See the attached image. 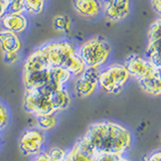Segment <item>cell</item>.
I'll use <instances>...</instances> for the list:
<instances>
[{
    "label": "cell",
    "instance_id": "obj_1",
    "mask_svg": "<svg viewBox=\"0 0 161 161\" xmlns=\"http://www.w3.org/2000/svg\"><path fill=\"white\" fill-rule=\"evenodd\" d=\"M83 137L97 153L124 155L133 143L131 131L112 121H100L90 125Z\"/></svg>",
    "mask_w": 161,
    "mask_h": 161
},
{
    "label": "cell",
    "instance_id": "obj_2",
    "mask_svg": "<svg viewBox=\"0 0 161 161\" xmlns=\"http://www.w3.org/2000/svg\"><path fill=\"white\" fill-rule=\"evenodd\" d=\"M47 53L52 67L67 69L73 77L78 75L85 69V65L79 58L74 45L65 40H58L42 45Z\"/></svg>",
    "mask_w": 161,
    "mask_h": 161
},
{
    "label": "cell",
    "instance_id": "obj_3",
    "mask_svg": "<svg viewBox=\"0 0 161 161\" xmlns=\"http://www.w3.org/2000/svg\"><path fill=\"white\" fill-rule=\"evenodd\" d=\"M78 55L85 68L100 69L110 58L112 45L102 36L91 37L80 45Z\"/></svg>",
    "mask_w": 161,
    "mask_h": 161
},
{
    "label": "cell",
    "instance_id": "obj_4",
    "mask_svg": "<svg viewBox=\"0 0 161 161\" xmlns=\"http://www.w3.org/2000/svg\"><path fill=\"white\" fill-rule=\"evenodd\" d=\"M130 75L124 64H112L100 69L98 87L106 94L118 95L128 83Z\"/></svg>",
    "mask_w": 161,
    "mask_h": 161
},
{
    "label": "cell",
    "instance_id": "obj_5",
    "mask_svg": "<svg viewBox=\"0 0 161 161\" xmlns=\"http://www.w3.org/2000/svg\"><path fill=\"white\" fill-rule=\"evenodd\" d=\"M23 108L27 113L38 114H57L50 96L40 90H24Z\"/></svg>",
    "mask_w": 161,
    "mask_h": 161
},
{
    "label": "cell",
    "instance_id": "obj_6",
    "mask_svg": "<svg viewBox=\"0 0 161 161\" xmlns=\"http://www.w3.org/2000/svg\"><path fill=\"white\" fill-rule=\"evenodd\" d=\"M45 144H47L45 133L37 128L25 130L19 139L20 152L26 157H33L42 153L44 151Z\"/></svg>",
    "mask_w": 161,
    "mask_h": 161
},
{
    "label": "cell",
    "instance_id": "obj_7",
    "mask_svg": "<svg viewBox=\"0 0 161 161\" xmlns=\"http://www.w3.org/2000/svg\"><path fill=\"white\" fill-rule=\"evenodd\" d=\"M98 69H88L80 73L78 77H75L74 84V92L75 95L79 98H89L93 96L96 91L99 89L98 87V78H99Z\"/></svg>",
    "mask_w": 161,
    "mask_h": 161
},
{
    "label": "cell",
    "instance_id": "obj_8",
    "mask_svg": "<svg viewBox=\"0 0 161 161\" xmlns=\"http://www.w3.org/2000/svg\"><path fill=\"white\" fill-rule=\"evenodd\" d=\"M160 26L161 19L157 18L149 25L147 31V47H146V59L152 64L155 68L161 69L160 58Z\"/></svg>",
    "mask_w": 161,
    "mask_h": 161
},
{
    "label": "cell",
    "instance_id": "obj_9",
    "mask_svg": "<svg viewBox=\"0 0 161 161\" xmlns=\"http://www.w3.org/2000/svg\"><path fill=\"white\" fill-rule=\"evenodd\" d=\"M124 65L130 78H134L137 82L160 70V69L155 68L148 59L135 53L129 54L126 58Z\"/></svg>",
    "mask_w": 161,
    "mask_h": 161
},
{
    "label": "cell",
    "instance_id": "obj_10",
    "mask_svg": "<svg viewBox=\"0 0 161 161\" xmlns=\"http://www.w3.org/2000/svg\"><path fill=\"white\" fill-rule=\"evenodd\" d=\"M50 64L47 53L42 47L33 50L28 57L25 58L22 64V73H37L50 69Z\"/></svg>",
    "mask_w": 161,
    "mask_h": 161
},
{
    "label": "cell",
    "instance_id": "obj_11",
    "mask_svg": "<svg viewBox=\"0 0 161 161\" xmlns=\"http://www.w3.org/2000/svg\"><path fill=\"white\" fill-rule=\"evenodd\" d=\"M97 152L83 136L67 151L69 161H95Z\"/></svg>",
    "mask_w": 161,
    "mask_h": 161
},
{
    "label": "cell",
    "instance_id": "obj_12",
    "mask_svg": "<svg viewBox=\"0 0 161 161\" xmlns=\"http://www.w3.org/2000/svg\"><path fill=\"white\" fill-rule=\"evenodd\" d=\"M105 17L109 21L117 22L127 18L131 11L130 0H114L107 6L103 7Z\"/></svg>",
    "mask_w": 161,
    "mask_h": 161
},
{
    "label": "cell",
    "instance_id": "obj_13",
    "mask_svg": "<svg viewBox=\"0 0 161 161\" xmlns=\"http://www.w3.org/2000/svg\"><path fill=\"white\" fill-rule=\"evenodd\" d=\"M72 4L75 11L86 18H96L103 11L101 0H72Z\"/></svg>",
    "mask_w": 161,
    "mask_h": 161
},
{
    "label": "cell",
    "instance_id": "obj_14",
    "mask_svg": "<svg viewBox=\"0 0 161 161\" xmlns=\"http://www.w3.org/2000/svg\"><path fill=\"white\" fill-rule=\"evenodd\" d=\"M5 30L16 34L22 33L28 26V20L23 13H5L0 19Z\"/></svg>",
    "mask_w": 161,
    "mask_h": 161
},
{
    "label": "cell",
    "instance_id": "obj_15",
    "mask_svg": "<svg viewBox=\"0 0 161 161\" xmlns=\"http://www.w3.org/2000/svg\"><path fill=\"white\" fill-rule=\"evenodd\" d=\"M21 48L22 42L18 34L5 29L0 31V49H1L2 53H19Z\"/></svg>",
    "mask_w": 161,
    "mask_h": 161
},
{
    "label": "cell",
    "instance_id": "obj_16",
    "mask_svg": "<svg viewBox=\"0 0 161 161\" xmlns=\"http://www.w3.org/2000/svg\"><path fill=\"white\" fill-rule=\"evenodd\" d=\"M140 89L145 94L152 97H158L161 94V73L160 70L138 80Z\"/></svg>",
    "mask_w": 161,
    "mask_h": 161
},
{
    "label": "cell",
    "instance_id": "obj_17",
    "mask_svg": "<svg viewBox=\"0 0 161 161\" xmlns=\"http://www.w3.org/2000/svg\"><path fill=\"white\" fill-rule=\"evenodd\" d=\"M49 96L55 112L67 110L72 104V96L65 88L53 91Z\"/></svg>",
    "mask_w": 161,
    "mask_h": 161
},
{
    "label": "cell",
    "instance_id": "obj_18",
    "mask_svg": "<svg viewBox=\"0 0 161 161\" xmlns=\"http://www.w3.org/2000/svg\"><path fill=\"white\" fill-rule=\"evenodd\" d=\"M34 117L36 128L44 133L53 130L58 125V117L55 114H38Z\"/></svg>",
    "mask_w": 161,
    "mask_h": 161
},
{
    "label": "cell",
    "instance_id": "obj_19",
    "mask_svg": "<svg viewBox=\"0 0 161 161\" xmlns=\"http://www.w3.org/2000/svg\"><path fill=\"white\" fill-rule=\"evenodd\" d=\"M49 75H50L49 82L53 83L54 85L58 86V87H65V85H67L73 78V75H70L67 69L58 68V67L50 68Z\"/></svg>",
    "mask_w": 161,
    "mask_h": 161
},
{
    "label": "cell",
    "instance_id": "obj_20",
    "mask_svg": "<svg viewBox=\"0 0 161 161\" xmlns=\"http://www.w3.org/2000/svg\"><path fill=\"white\" fill-rule=\"evenodd\" d=\"M53 26L54 30H57L58 32L69 33L70 31V29H72L73 22L72 19L68 15L58 14L55 15L53 19Z\"/></svg>",
    "mask_w": 161,
    "mask_h": 161
},
{
    "label": "cell",
    "instance_id": "obj_21",
    "mask_svg": "<svg viewBox=\"0 0 161 161\" xmlns=\"http://www.w3.org/2000/svg\"><path fill=\"white\" fill-rule=\"evenodd\" d=\"M47 0H24V11L25 13L37 15L42 13L44 9Z\"/></svg>",
    "mask_w": 161,
    "mask_h": 161
},
{
    "label": "cell",
    "instance_id": "obj_22",
    "mask_svg": "<svg viewBox=\"0 0 161 161\" xmlns=\"http://www.w3.org/2000/svg\"><path fill=\"white\" fill-rule=\"evenodd\" d=\"M50 161H63L67 155V150L60 147H52L48 150H45Z\"/></svg>",
    "mask_w": 161,
    "mask_h": 161
},
{
    "label": "cell",
    "instance_id": "obj_23",
    "mask_svg": "<svg viewBox=\"0 0 161 161\" xmlns=\"http://www.w3.org/2000/svg\"><path fill=\"white\" fill-rule=\"evenodd\" d=\"M8 13H25L24 11V0H9ZM6 12V13H7Z\"/></svg>",
    "mask_w": 161,
    "mask_h": 161
},
{
    "label": "cell",
    "instance_id": "obj_24",
    "mask_svg": "<svg viewBox=\"0 0 161 161\" xmlns=\"http://www.w3.org/2000/svg\"><path fill=\"white\" fill-rule=\"evenodd\" d=\"M124 155L116 153H97L95 161H120Z\"/></svg>",
    "mask_w": 161,
    "mask_h": 161
},
{
    "label": "cell",
    "instance_id": "obj_25",
    "mask_svg": "<svg viewBox=\"0 0 161 161\" xmlns=\"http://www.w3.org/2000/svg\"><path fill=\"white\" fill-rule=\"evenodd\" d=\"M9 123V113L5 106L0 102V131H2Z\"/></svg>",
    "mask_w": 161,
    "mask_h": 161
},
{
    "label": "cell",
    "instance_id": "obj_26",
    "mask_svg": "<svg viewBox=\"0 0 161 161\" xmlns=\"http://www.w3.org/2000/svg\"><path fill=\"white\" fill-rule=\"evenodd\" d=\"M2 57H3L4 63L8 65L16 64L20 58L19 53H2Z\"/></svg>",
    "mask_w": 161,
    "mask_h": 161
},
{
    "label": "cell",
    "instance_id": "obj_27",
    "mask_svg": "<svg viewBox=\"0 0 161 161\" xmlns=\"http://www.w3.org/2000/svg\"><path fill=\"white\" fill-rule=\"evenodd\" d=\"M143 161H161V152L160 150H155L150 154L143 157Z\"/></svg>",
    "mask_w": 161,
    "mask_h": 161
},
{
    "label": "cell",
    "instance_id": "obj_28",
    "mask_svg": "<svg viewBox=\"0 0 161 161\" xmlns=\"http://www.w3.org/2000/svg\"><path fill=\"white\" fill-rule=\"evenodd\" d=\"M31 161H50L49 158H48V156H47V151H42V153H39L37 155H35L32 157Z\"/></svg>",
    "mask_w": 161,
    "mask_h": 161
},
{
    "label": "cell",
    "instance_id": "obj_29",
    "mask_svg": "<svg viewBox=\"0 0 161 161\" xmlns=\"http://www.w3.org/2000/svg\"><path fill=\"white\" fill-rule=\"evenodd\" d=\"M9 0H0V19L3 17V15L7 12Z\"/></svg>",
    "mask_w": 161,
    "mask_h": 161
},
{
    "label": "cell",
    "instance_id": "obj_30",
    "mask_svg": "<svg viewBox=\"0 0 161 161\" xmlns=\"http://www.w3.org/2000/svg\"><path fill=\"white\" fill-rule=\"evenodd\" d=\"M151 4H152V7L157 13L161 12V1L160 0H151Z\"/></svg>",
    "mask_w": 161,
    "mask_h": 161
},
{
    "label": "cell",
    "instance_id": "obj_31",
    "mask_svg": "<svg viewBox=\"0 0 161 161\" xmlns=\"http://www.w3.org/2000/svg\"><path fill=\"white\" fill-rule=\"evenodd\" d=\"M114 0H102V4H103V7L107 6V5H109L111 2H113Z\"/></svg>",
    "mask_w": 161,
    "mask_h": 161
},
{
    "label": "cell",
    "instance_id": "obj_32",
    "mask_svg": "<svg viewBox=\"0 0 161 161\" xmlns=\"http://www.w3.org/2000/svg\"><path fill=\"white\" fill-rule=\"evenodd\" d=\"M120 161H130V160H129V159H127V158H126L125 156H124V157H123L122 159H121Z\"/></svg>",
    "mask_w": 161,
    "mask_h": 161
},
{
    "label": "cell",
    "instance_id": "obj_33",
    "mask_svg": "<svg viewBox=\"0 0 161 161\" xmlns=\"http://www.w3.org/2000/svg\"><path fill=\"white\" fill-rule=\"evenodd\" d=\"M63 161H69V158L67 157V155H65V157L64 158V160H63Z\"/></svg>",
    "mask_w": 161,
    "mask_h": 161
},
{
    "label": "cell",
    "instance_id": "obj_34",
    "mask_svg": "<svg viewBox=\"0 0 161 161\" xmlns=\"http://www.w3.org/2000/svg\"><path fill=\"white\" fill-rule=\"evenodd\" d=\"M0 145H1V136H0Z\"/></svg>",
    "mask_w": 161,
    "mask_h": 161
}]
</instances>
